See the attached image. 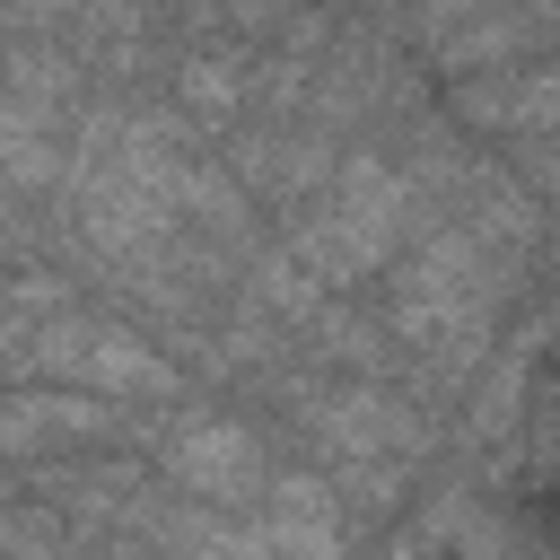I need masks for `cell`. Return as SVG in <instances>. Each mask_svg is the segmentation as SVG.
Masks as SVG:
<instances>
[{
  "label": "cell",
  "instance_id": "6",
  "mask_svg": "<svg viewBox=\"0 0 560 560\" xmlns=\"http://www.w3.org/2000/svg\"><path fill=\"white\" fill-rule=\"evenodd\" d=\"M534 35H551V18H420V44H429L455 79L508 70V52H525Z\"/></svg>",
  "mask_w": 560,
  "mask_h": 560
},
{
  "label": "cell",
  "instance_id": "9",
  "mask_svg": "<svg viewBox=\"0 0 560 560\" xmlns=\"http://www.w3.org/2000/svg\"><path fill=\"white\" fill-rule=\"evenodd\" d=\"M0 560H61V516L52 508H0Z\"/></svg>",
  "mask_w": 560,
  "mask_h": 560
},
{
  "label": "cell",
  "instance_id": "8",
  "mask_svg": "<svg viewBox=\"0 0 560 560\" xmlns=\"http://www.w3.org/2000/svg\"><path fill=\"white\" fill-rule=\"evenodd\" d=\"M175 88H184V105H192V114H210V122H219V114H236V96L254 88V61H236V52H192V61L175 70Z\"/></svg>",
  "mask_w": 560,
  "mask_h": 560
},
{
  "label": "cell",
  "instance_id": "3",
  "mask_svg": "<svg viewBox=\"0 0 560 560\" xmlns=\"http://www.w3.org/2000/svg\"><path fill=\"white\" fill-rule=\"evenodd\" d=\"M158 464L166 481L192 499V508H262L271 490V446L245 429V420H210V411H184L166 438H158Z\"/></svg>",
  "mask_w": 560,
  "mask_h": 560
},
{
  "label": "cell",
  "instance_id": "7",
  "mask_svg": "<svg viewBox=\"0 0 560 560\" xmlns=\"http://www.w3.org/2000/svg\"><path fill=\"white\" fill-rule=\"evenodd\" d=\"M140 534H149L166 560H271L262 525H245V516H228V508H158Z\"/></svg>",
  "mask_w": 560,
  "mask_h": 560
},
{
  "label": "cell",
  "instance_id": "10",
  "mask_svg": "<svg viewBox=\"0 0 560 560\" xmlns=\"http://www.w3.org/2000/svg\"><path fill=\"white\" fill-rule=\"evenodd\" d=\"M516 166H525V184H534V192H551V201H560V131L516 140Z\"/></svg>",
  "mask_w": 560,
  "mask_h": 560
},
{
  "label": "cell",
  "instance_id": "5",
  "mask_svg": "<svg viewBox=\"0 0 560 560\" xmlns=\"http://www.w3.org/2000/svg\"><path fill=\"white\" fill-rule=\"evenodd\" d=\"M455 114L490 140H542L560 131V61H508V70L455 79Z\"/></svg>",
  "mask_w": 560,
  "mask_h": 560
},
{
  "label": "cell",
  "instance_id": "4",
  "mask_svg": "<svg viewBox=\"0 0 560 560\" xmlns=\"http://www.w3.org/2000/svg\"><path fill=\"white\" fill-rule=\"evenodd\" d=\"M122 402L70 394V385H9L0 394V455H52V446H114Z\"/></svg>",
  "mask_w": 560,
  "mask_h": 560
},
{
  "label": "cell",
  "instance_id": "1",
  "mask_svg": "<svg viewBox=\"0 0 560 560\" xmlns=\"http://www.w3.org/2000/svg\"><path fill=\"white\" fill-rule=\"evenodd\" d=\"M429 236V201L402 166H385L376 149L341 158L332 184L315 192V210L289 228V262L315 280V289H350L385 262H402L411 245Z\"/></svg>",
  "mask_w": 560,
  "mask_h": 560
},
{
  "label": "cell",
  "instance_id": "2",
  "mask_svg": "<svg viewBox=\"0 0 560 560\" xmlns=\"http://www.w3.org/2000/svg\"><path fill=\"white\" fill-rule=\"evenodd\" d=\"M18 385H70V394H96V402H175V368L114 315L96 306H61L52 324L26 332L18 350Z\"/></svg>",
  "mask_w": 560,
  "mask_h": 560
}]
</instances>
